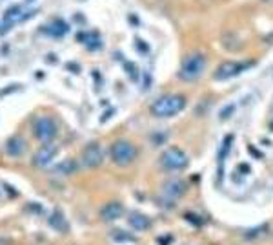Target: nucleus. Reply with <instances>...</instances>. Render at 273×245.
<instances>
[{
    "label": "nucleus",
    "mask_w": 273,
    "mask_h": 245,
    "mask_svg": "<svg viewBox=\"0 0 273 245\" xmlns=\"http://www.w3.org/2000/svg\"><path fill=\"white\" fill-rule=\"evenodd\" d=\"M50 225L53 229H56V231H60V233H66L67 231V222H66V218H64V214H62L60 211H55L53 214H51Z\"/></svg>",
    "instance_id": "15"
},
{
    "label": "nucleus",
    "mask_w": 273,
    "mask_h": 245,
    "mask_svg": "<svg viewBox=\"0 0 273 245\" xmlns=\"http://www.w3.org/2000/svg\"><path fill=\"white\" fill-rule=\"evenodd\" d=\"M109 154H111V160L120 166L131 165L135 160H137V147L133 143L126 141V139H118L111 145L109 149Z\"/></svg>",
    "instance_id": "3"
},
{
    "label": "nucleus",
    "mask_w": 273,
    "mask_h": 245,
    "mask_svg": "<svg viewBox=\"0 0 273 245\" xmlns=\"http://www.w3.org/2000/svg\"><path fill=\"white\" fill-rule=\"evenodd\" d=\"M26 149H28V145L20 136H13L6 141V154L9 158H20L26 152Z\"/></svg>",
    "instance_id": "11"
},
{
    "label": "nucleus",
    "mask_w": 273,
    "mask_h": 245,
    "mask_svg": "<svg viewBox=\"0 0 273 245\" xmlns=\"http://www.w3.org/2000/svg\"><path fill=\"white\" fill-rule=\"evenodd\" d=\"M58 134V126H56L55 119H51V117H39V119H35L33 123V136L37 141L44 143V145H50L53 139L56 137Z\"/></svg>",
    "instance_id": "5"
},
{
    "label": "nucleus",
    "mask_w": 273,
    "mask_h": 245,
    "mask_svg": "<svg viewBox=\"0 0 273 245\" xmlns=\"http://www.w3.org/2000/svg\"><path fill=\"white\" fill-rule=\"evenodd\" d=\"M75 168H77V166H75V163H73V161H64L58 170L66 172V174H67V172H75Z\"/></svg>",
    "instance_id": "18"
},
{
    "label": "nucleus",
    "mask_w": 273,
    "mask_h": 245,
    "mask_svg": "<svg viewBox=\"0 0 273 245\" xmlns=\"http://www.w3.org/2000/svg\"><path fill=\"white\" fill-rule=\"evenodd\" d=\"M188 163H190L188 156H186L180 149H177V147H171V149L164 150L161 156V166H162V170H166V172L184 170L186 166H188Z\"/></svg>",
    "instance_id": "4"
},
{
    "label": "nucleus",
    "mask_w": 273,
    "mask_h": 245,
    "mask_svg": "<svg viewBox=\"0 0 273 245\" xmlns=\"http://www.w3.org/2000/svg\"><path fill=\"white\" fill-rule=\"evenodd\" d=\"M18 15H20V6H13L11 9H7L6 11V24H9L11 20H15Z\"/></svg>",
    "instance_id": "17"
},
{
    "label": "nucleus",
    "mask_w": 273,
    "mask_h": 245,
    "mask_svg": "<svg viewBox=\"0 0 273 245\" xmlns=\"http://www.w3.org/2000/svg\"><path fill=\"white\" fill-rule=\"evenodd\" d=\"M122 216H124V207L120 205L118 201H109V203H106V205L101 209V218L108 223L117 222L118 218Z\"/></svg>",
    "instance_id": "9"
},
{
    "label": "nucleus",
    "mask_w": 273,
    "mask_h": 245,
    "mask_svg": "<svg viewBox=\"0 0 273 245\" xmlns=\"http://www.w3.org/2000/svg\"><path fill=\"white\" fill-rule=\"evenodd\" d=\"M104 160V152L99 143H88L82 150V165L88 168H97L102 165Z\"/></svg>",
    "instance_id": "6"
},
{
    "label": "nucleus",
    "mask_w": 273,
    "mask_h": 245,
    "mask_svg": "<svg viewBox=\"0 0 273 245\" xmlns=\"http://www.w3.org/2000/svg\"><path fill=\"white\" fill-rule=\"evenodd\" d=\"M67 29H69V26H67L62 18H55V20H51L46 28H42V31L44 33H48V35H51V37H64V33H66Z\"/></svg>",
    "instance_id": "12"
},
{
    "label": "nucleus",
    "mask_w": 273,
    "mask_h": 245,
    "mask_svg": "<svg viewBox=\"0 0 273 245\" xmlns=\"http://www.w3.org/2000/svg\"><path fill=\"white\" fill-rule=\"evenodd\" d=\"M128 222H129V227L135 229V231H148L151 225L148 216L140 214V212H129Z\"/></svg>",
    "instance_id": "13"
},
{
    "label": "nucleus",
    "mask_w": 273,
    "mask_h": 245,
    "mask_svg": "<svg viewBox=\"0 0 273 245\" xmlns=\"http://www.w3.org/2000/svg\"><path fill=\"white\" fill-rule=\"evenodd\" d=\"M186 190V183L182 179H169V181L162 187V194L167 200H178Z\"/></svg>",
    "instance_id": "10"
},
{
    "label": "nucleus",
    "mask_w": 273,
    "mask_h": 245,
    "mask_svg": "<svg viewBox=\"0 0 273 245\" xmlns=\"http://www.w3.org/2000/svg\"><path fill=\"white\" fill-rule=\"evenodd\" d=\"M56 156V149L53 147V145H44V147H40L37 152H35L33 156V165L37 166V168H46V166L50 165L51 161H53V158Z\"/></svg>",
    "instance_id": "8"
},
{
    "label": "nucleus",
    "mask_w": 273,
    "mask_h": 245,
    "mask_svg": "<svg viewBox=\"0 0 273 245\" xmlns=\"http://www.w3.org/2000/svg\"><path fill=\"white\" fill-rule=\"evenodd\" d=\"M78 40L88 46L91 52L99 50V48H101V44H102L101 37H99L97 33H78Z\"/></svg>",
    "instance_id": "14"
},
{
    "label": "nucleus",
    "mask_w": 273,
    "mask_h": 245,
    "mask_svg": "<svg viewBox=\"0 0 273 245\" xmlns=\"http://www.w3.org/2000/svg\"><path fill=\"white\" fill-rule=\"evenodd\" d=\"M111 238L115 240V242H133L135 240L129 233H124V231H118V229L111 233Z\"/></svg>",
    "instance_id": "16"
},
{
    "label": "nucleus",
    "mask_w": 273,
    "mask_h": 245,
    "mask_svg": "<svg viewBox=\"0 0 273 245\" xmlns=\"http://www.w3.org/2000/svg\"><path fill=\"white\" fill-rule=\"evenodd\" d=\"M248 68L246 63H224L215 70V79L217 81H226V79H233L239 74H242Z\"/></svg>",
    "instance_id": "7"
},
{
    "label": "nucleus",
    "mask_w": 273,
    "mask_h": 245,
    "mask_svg": "<svg viewBox=\"0 0 273 245\" xmlns=\"http://www.w3.org/2000/svg\"><path fill=\"white\" fill-rule=\"evenodd\" d=\"M186 108V97L180 93H166L151 103V114L155 117H173Z\"/></svg>",
    "instance_id": "1"
},
{
    "label": "nucleus",
    "mask_w": 273,
    "mask_h": 245,
    "mask_svg": "<svg viewBox=\"0 0 273 245\" xmlns=\"http://www.w3.org/2000/svg\"><path fill=\"white\" fill-rule=\"evenodd\" d=\"M204 70H206V57L202 53H193L182 63L178 70V79L184 82H193L204 74Z\"/></svg>",
    "instance_id": "2"
}]
</instances>
